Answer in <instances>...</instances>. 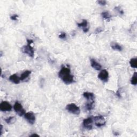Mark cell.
<instances>
[{
	"mask_svg": "<svg viewBox=\"0 0 137 137\" xmlns=\"http://www.w3.org/2000/svg\"><path fill=\"white\" fill-rule=\"evenodd\" d=\"M111 47L112 48V49H114V50H117L119 51V52H121L123 50V48L120 46L119 44H118L117 43L115 42H112L111 45Z\"/></svg>",
	"mask_w": 137,
	"mask_h": 137,
	"instance_id": "9a60e30c",
	"label": "cell"
},
{
	"mask_svg": "<svg viewBox=\"0 0 137 137\" xmlns=\"http://www.w3.org/2000/svg\"><path fill=\"white\" fill-rule=\"evenodd\" d=\"M13 109L19 116H23L25 114V110L23 108L22 105L18 101H16L15 102L13 106Z\"/></svg>",
	"mask_w": 137,
	"mask_h": 137,
	"instance_id": "5b68a950",
	"label": "cell"
},
{
	"mask_svg": "<svg viewBox=\"0 0 137 137\" xmlns=\"http://www.w3.org/2000/svg\"><path fill=\"white\" fill-rule=\"evenodd\" d=\"M33 41L31 39H27V45L24 46L21 48V51L24 54L28 55L29 57H33L34 55V50L33 48L32 47L31 44Z\"/></svg>",
	"mask_w": 137,
	"mask_h": 137,
	"instance_id": "7a4b0ae2",
	"label": "cell"
},
{
	"mask_svg": "<svg viewBox=\"0 0 137 137\" xmlns=\"http://www.w3.org/2000/svg\"><path fill=\"white\" fill-rule=\"evenodd\" d=\"M58 37L59 38L61 39H65L66 37V34L65 33H64V32H62V33L59 35Z\"/></svg>",
	"mask_w": 137,
	"mask_h": 137,
	"instance_id": "44dd1931",
	"label": "cell"
},
{
	"mask_svg": "<svg viewBox=\"0 0 137 137\" xmlns=\"http://www.w3.org/2000/svg\"><path fill=\"white\" fill-rule=\"evenodd\" d=\"M12 107L7 101H2L0 104V110L3 112L11 111Z\"/></svg>",
	"mask_w": 137,
	"mask_h": 137,
	"instance_id": "ba28073f",
	"label": "cell"
},
{
	"mask_svg": "<svg viewBox=\"0 0 137 137\" xmlns=\"http://www.w3.org/2000/svg\"><path fill=\"white\" fill-rule=\"evenodd\" d=\"M93 120L94 122L95 125L99 128H100L105 125L106 123V120L105 119L102 115H98V116H95L94 117Z\"/></svg>",
	"mask_w": 137,
	"mask_h": 137,
	"instance_id": "277c9868",
	"label": "cell"
},
{
	"mask_svg": "<svg viewBox=\"0 0 137 137\" xmlns=\"http://www.w3.org/2000/svg\"><path fill=\"white\" fill-rule=\"evenodd\" d=\"M93 123V118L91 117H88L87 119H86L83 120L82 125L86 129H87L88 130H90L92 129Z\"/></svg>",
	"mask_w": 137,
	"mask_h": 137,
	"instance_id": "8992f818",
	"label": "cell"
},
{
	"mask_svg": "<svg viewBox=\"0 0 137 137\" xmlns=\"http://www.w3.org/2000/svg\"><path fill=\"white\" fill-rule=\"evenodd\" d=\"M9 79L11 82L14 83L15 84H18L20 82V77H19L16 74H13L11 75L9 77Z\"/></svg>",
	"mask_w": 137,
	"mask_h": 137,
	"instance_id": "7c38bea8",
	"label": "cell"
},
{
	"mask_svg": "<svg viewBox=\"0 0 137 137\" xmlns=\"http://www.w3.org/2000/svg\"><path fill=\"white\" fill-rule=\"evenodd\" d=\"M30 137H39V135H37V134H36V133H34V134H33V135H31Z\"/></svg>",
	"mask_w": 137,
	"mask_h": 137,
	"instance_id": "484cf974",
	"label": "cell"
},
{
	"mask_svg": "<svg viewBox=\"0 0 137 137\" xmlns=\"http://www.w3.org/2000/svg\"><path fill=\"white\" fill-rule=\"evenodd\" d=\"M66 109L70 113L78 115L80 113V109L78 106L74 103H70L66 106Z\"/></svg>",
	"mask_w": 137,
	"mask_h": 137,
	"instance_id": "3957f363",
	"label": "cell"
},
{
	"mask_svg": "<svg viewBox=\"0 0 137 137\" xmlns=\"http://www.w3.org/2000/svg\"><path fill=\"white\" fill-rule=\"evenodd\" d=\"M83 96L88 101H94L95 95L93 93L85 92L83 93Z\"/></svg>",
	"mask_w": 137,
	"mask_h": 137,
	"instance_id": "4fadbf2b",
	"label": "cell"
},
{
	"mask_svg": "<svg viewBox=\"0 0 137 137\" xmlns=\"http://www.w3.org/2000/svg\"><path fill=\"white\" fill-rule=\"evenodd\" d=\"M91 65L93 69H94L96 70H100L102 68V66L100 63H98L94 59H91Z\"/></svg>",
	"mask_w": 137,
	"mask_h": 137,
	"instance_id": "8fae6325",
	"label": "cell"
},
{
	"mask_svg": "<svg viewBox=\"0 0 137 137\" xmlns=\"http://www.w3.org/2000/svg\"><path fill=\"white\" fill-rule=\"evenodd\" d=\"M58 77L66 85L72 84L74 82V77L71 74L70 68L62 66L58 73Z\"/></svg>",
	"mask_w": 137,
	"mask_h": 137,
	"instance_id": "6da1fadb",
	"label": "cell"
},
{
	"mask_svg": "<svg viewBox=\"0 0 137 137\" xmlns=\"http://www.w3.org/2000/svg\"><path fill=\"white\" fill-rule=\"evenodd\" d=\"M115 10H117L118 11H119V13H120L121 15H123V14H124V11L122 10V9H120V8H119V7H116L115 8Z\"/></svg>",
	"mask_w": 137,
	"mask_h": 137,
	"instance_id": "cb8c5ba5",
	"label": "cell"
},
{
	"mask_svg": "<svg viewBox=\"0 0 137 137\" xmlns=\"http://www.w3.org/2000/svg\"><path fill=\"white\" fill-rule=\"evenodd\" d=\"M77 25L79 27L82 28L83 31L85 33H87V32L89 31V27L88 26V21L86 19H83L82 21L80 23H77Z\"/></svg>",
	"mask_w": 137,
	"mask_h": 137,
	"instance_id": "30bf717a",
	"label": "cell"
},
{
	"mask_svg": "<svg viewBox=\"0 0 137 137\" xmlns=\"http://www.w3.org/2000/svg\"><path fill=\"white\" fill-rule=\"evenodd\" d=\"M131 84L133 85H136L137 84V75L136 72H135V73L133 74L132 78H131Z\"/></svg>",
	"mask_w": 137,
	"mask_h": 137,
	"instance_id": "ffe728a7",
	"label": "cell"
},
{
	"mask_svg": "<svg viewBox=\"0 0 137 137\" xmlns=\"http://www.w3.org/2000/svg\"><path fill=\"white\" fill-rule=\"evenodd\" d=\"M2 130H3V126H2V125H1V135H0L1 136L2 134Z\"/></svg>",
	"mask_w": 137,
	"mask_h": 137,
	"instance_id": "4316f807",
	"label": "cell"
},
{
	"mask_svg": "<svg viewBox=\"0 0 137 137\" xmlns=\"http://www.w3.org/2000/svg\"><path fill=\"white\" fill-rule=\"evenodd\" d=\"M129 63L131 68L135 69L137 68V59L136 58H131Z\"/></svg>",
	"mask_w": 137,
	"mask_h": 137,
	"instance_id": "e0dca14e",
	"label": "cell"
},
{
	"mask_svg": "<svg viewBox=\"0 0 137 137\" xmlns=\"http://www.w3.org/2000/svg\"><path fill=\"white\" fill-rule=\"evenodd\" d=\"M16 121V119L14 116H11L5 119V122H6L8 124H11Z\"/></svg>",
	"mask_w": 137,
	"mask_h": 137,
	"instance_id": "d6986e66",
	"label": "cell"
},
{
	"mask_svg": "<svg viewBox=\"0 0 137 137\" xmlns=\"http://www.w3.org/2000/svg\"><path fill=\"white\" fill-rule=\"evenodd\" d=\"M102 31H103V30H102V28L101 27H98V28H96V29H95V33L96 34H98V33H100V32H102Z\"/></svg>",
	"mask_w": 137,
	"mask_h": 137,
	"instance_id": "d4e9b609",
	"label": "cell"
},
{
	"mask_svg": "<svg viewBox=\"0 0 137 137\" xmlns=\"http://www.w3.org/2000/svg\"><path fill=\"white\" fill-rule=\"evenodd\" d=\"M31 71L26 70L25 71H24L23 73L20 75V80H21V81H24V80H25L26 78H27L29 75L31 74Z\"/></svg>",
	"mask_w": 137,
	"mask_h": 137,
	"instance_id": "5bb4252c",
	"label": "cell"
},
{
	"mask_svg": "<svg viewBox=\"0 0 137 137\" xmlns=\"http://www.w3.org/2000/svg\"><path fill=\"white\" fill-rule=\"evenodd\" d=\"M94 101H88L85 105V108L87 110L91 111L94 108Z\"/></svg>",
	"mask_w": 137,
	"mask_h": 137,
	"instance_id": "2e32d148",
	"label": "cell"
},
{
	"mask_svg": "<svg viewBox=\"0 0 137 137\" xmlns=\"http://www.w3.org/2000/svg\"><path fill=\"white\" fill-rule=\"evenodd\" d=\"M24 117H25L27 121L31 125L34 124L35 122H36V116H35L33 112H26L24 115Z\"/></svg>",
	"mask_w": 137,
	"mask_h": 137,
	"instance_id": "9c48e42d",
	"label": "cell"
},
{
	"mask_svg": "<svg viewBox=\"0 0 137 137\" xmlns=\"http://www.w3.org/2000/svg\"><path fill=\"white\" fill-rule=\"evenodd\" d=\"M98 78L100 79L101 81L107 82L109 79V73L108 71L106 69L101 70L98 74Z\"/></svg>",
	"mask_w": 137,
	"mask_h": 137,
	"instance_id": "52a82bcc",
	"label": "cell"
},
{
	"mask_svg": "<svg viewBox=\"0 0 137 137\" xmlns=\"http://www.w3.org/2000/svg\"><path fill=\"white\" fill-rule=\"evenodd\" d=\"M18 17V16L17 15H14L11 16L10 18H11V19L12 20H17Z\"/></svg>",
	"mask_w": 137,
	"mask_h": 137,
	"instance_id": "603a6c76",
	"label": "cell"
},
{
	"mask_svg": "<svg viewBox=\"0 0 137 137\" xmlns=\"http://www.w3.org/2000/svg\"><path fill=\"white\" fill-rule=\"evenodd\" d=\"M98 3L101 5H105L107 4V1L105 0H100L98 1Z\"/></svg>",
	"mask_w": 137,
	"mask_h": 137,
	"instance_id": "7402d4cb",
	"label": "cell"
},
{
	"mask_svg": "<svg viewBox=\"0 0 137 137\" xmlns=\"http://www.w3.org/2000/svg\"><path fill=\"white\" fill-rule=\"evenodd\" d=\"M101 15L104 19H105L108 20H109L112 17L111 15L110 14V13L108 11H104L102 12Z\"/></svg>",
	"mask_w": 137,
	"mask_h": 137,
	"instance_id": "ac0fdd59",
	"label": "cell"
}]
</instances>
